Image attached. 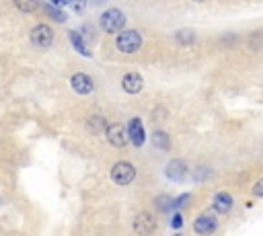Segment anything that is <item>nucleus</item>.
<instances>
[{
	"label": "nucleus",
	"mask_w": 263,
	"mask_h": 236,
	"mask_svg": "<svg viewBox=\"0 0 263 236\" xmlns=\"http://www.w3.org/2000/svg\"><path fill=\"white\" fill-rule=\"evenodd\" d=\"M99 23H101V29H103L105 33H117V31L123 29L125 16H123L121 10L109 8V10H105V12L101 14V21H99Z\"/></svg>",
	"instance_id": "nucleus-1"
},
{
	"label": "nucleus",
	"mask_w": 263,
	"mask_h": 236,
	"mask_svg": "<svg viewBox=\"0 0 263 236\" xmlns=\"http://www.w3.org/2000/svg\"><path fill=\"white\" fill-rule=\"evenodd\" d=\"M115 45H117V49L123 51V53H134V51L140 49V45H142V37H140L138 31L127 29V31H121V33L117 35Z\"/></svg>",
	"instance_id": "nucleus-2"
},
{
	"label": "nucleus",
	"mask_w": 263,
	"mask_h": 236,
	"mask_svg": "<svg viewBox=\"0 0 263 236\" xmlns=\"http://www.w3.org/2000/svg\"><path fill=\"white\" fill-rule=\"evenodd\" d=\"M134 176H136V168L129 162H117L111 168V179L117 185H127V183L134 181Z\"/></svg>",
	"instance_id": "nucleus-3"
},
{
	"label": "nucleus",
	"mask_w": 263,
	"mask_h": 236,
	"mask_svg": "<svg viewBox=\"0 0 263 236\" xmlns=\"http://www.w3.org/2000/svg\"><path fill=\"white\" fill-rule=\"evenodd\" d=\"M154 228H156V220H154L152 213L142 211V213L136 215V220H134V230H136L140 236H148V234H152Z\"/></svg>",
	"instance_id": "nucleus-4"
},
{
	"label": "nucleus",
	"mask_w": 263,
	"mask_h": 236,
	"mask_svg": "<svg viewBox=\"0 0 263 236\" xmlns=\"http://www.w3.org/2000/svg\"><path fill=\"white\" fill-rule=\"evenodd\" d=\"M31 41H33L37 47H49L51 41H53V31H51L47 25H37V27H33V31H31Z\"/></svg>",
	"instance_id": "nucleus-5"
},
{
	"label": "nucleus",
	"mask_w": 263,
	"mask_h": 236,
	"mask_svg": "<svg viewBox=\"0 0 263 236\" xmlns=\"http://www.w3.org/2000/svg\"><path fill=\"white\" fill-rule=\"evenodd\" d=\"M216 228H218V222H216V218L210 215V213H201V215H197L195 222H193V230H195L199 236H210Z\"/></svg>",
	"instance_id": "nucleus-6"
},
{
	"label": "nucleus",
	"mask_w": 263,
	"mask_h": 236,
	"mask_svg": "<svg viewBox=\"0 0 263 236\" xmlns=\"http://www.w3.org/2000/svg\"><path fill=\"white\" fill-rule=\"evenodd\" d=\"M121 86H123V90H125V92H129V94H138V92L142 90V86H144V80H142V76H140V74L129 72V74H125V76H123Z\"/></svg>",
	"instance_id": "nucleus-7"
},
{
	"label": "nucleus",
	"mask_w": 263,
	"mask_h": 236,
	"mask_svg": "<svg viewBox=\"0 0 263 236\" xmlns=\"http://www.w3.org/2000/svg\"><path fill=\"white\" fill-rule=\"evenodd\" d=\"M72 88H74L78 94H88V92L92 90V80H90V76L84 74V72L74 74V76H72Z\"/></svg>",
	"instance_id": "nucleus-8"
},
{
	"label": "nucleus",
	"mask_w": 263,
	"mask_h": 236,
	"mask_svg": "<svg viewBox=\"0 0 263 236\" xmlns=\"http://www.w3.org/2000/svg\"><path fill=\"white\" fill-rule=\"evenodd\" d=\"M127 135H129V140H132L134 146H142L144 144V127H142V121L138 117L129 119V123H127Z\"/></svg>",
	"instance_id": "nucleus-9"
},
{
	"label": "nucleus",
	"mask_w": 263,
	"mask_h": 236,
	"mask_svg": "<svg viewBox=\"0 0 263 236\" xmlns=\"http://www.w3.org/2000/svg\"><path fill=\"white\" fill-rule=\"evenodd\" d=\"M107 140H109L113 146H117V148L125 146V131H123V127H121L119 123H111V125L107 127Z\"/></svg>",
	"instance_id": "nucleus-10"
},
{
	"label": "nucleus",
	"mask_w": 263,
	"mask_h": 236,
	"mask_svg": "<svg viewBox=\"0 0 263 236\" xmlns=\"http://www.w3.org/2000/svg\"><path fill=\"white\" fill-rule=\"evenodd\" d=\"M185 172H187V166H185L183 160H171L168 166H166V176L171 181H183Z\"/></svg>",
	"instance_id": "nucleus-11"
},
{
	"label": "nucleus",
	"mask_w": 263,
	"mask_h": 236,
	"mask_svg": "<svg viewBox=\"0 0 263 236\" xmlns=\"http://www.w3.org/2000/svg\"><path fill=\"white\" fill-rule=\"evenodd\" d=\"M212 205H214V209H216L218 213H228V211H230V207H232V197H230L228 193L220 191V193H216V195H214Z\"/></svg>",
	"instance_id": "nucleus-12"
},
{
	"label": "nucleus",
	"mask_w": 263,
	"mask_h": 236,
	"mask_svg": "<svg viewBox=\"0 0 263 236\" xmlns=\"http://www.w3.org/2000/svg\"><path fill=\"white\" fill-rule=\"evenodd\" d=\"M86 125H88V129H90V133H95V135H99V133H103V131H107V123H105V119L101 117V115H92L88 121H86Z\"/></svg>",
	"instance_id": "nucleus-13"
},
{
	"label": "nucleus",
	"mask_w": 263,
	"mask_h": 236,
	"mask_svg": "<svg viewBox=\"0 0 263 236\" xmlns=\"http://www.w3.org/2000/svg\"><path fill=\"white\" fill-rule=\"evenodd\" d=\"M152 144H154L158 150H168V148H171V137H168V133H164V131H154V133H152Z\"/></svg>",
	"instance_id": "nucleus-14"
},
{
	"label": "nucleus",
	"mask_w": 263,
	"mask_h": 236,
	"mask_svg": "<svg viewBox=\"0 0 263 236\" xmlns=\"http://www.w3.org/2000/svg\"><path fill=\"white\" fill-rule=\"evenodd\" d=\"M70 41H72V45H74V49H76L78 53H82V55H90L88 47L84 45V39H82L76 31H70Z\"/></svg>",
	"instance_id": "nucleus-15"
},
{
	"label": "nucleus",
	"mask_w": 263,
	"mask_h": 236,
	"mask_svg": "<svg viewBox=\"0 0 263 236\" xmlns=\"http://www.w3.org/2000/svg\"><path fill=\"white\" fill-rule=\"evenodd\" d=\"M16 8L23 10V12H33L37 6H39V0H14Z\"/></svg>",
	"instance_id": "nucleus-16"
},
{
	"label": "nucleus",
	"mask_w": 263,
	"mask_h": 236,
	"mask_svg": "<svg viewBox=\"0 0 263 236\" xmlns=\"http://www.w3.org/2000/svg\"><path fill=\"white\" fill-rule=\"evenodd\" d=\"M156 207H158L160 211H168L171 207H175V201H173L168 195H162V197L156 199Z\"/></svg>",
	"instance_id": "nucleus-17"
},
{
	"label": "nucleus",
	"mask_w": 263,
	"mask_h": 236,
	"mask_svg": "<svg viewBox=\"0 0 263 236\" xmlns=\"http://www.w3.org/2000/svg\"><path fill=\"white\" fill-rule=\"evenodd\" d=\"M47 14H51L55 21H66V14H62V12H58V6H47Z\"/></svg>",
	"instance_id": "nucleus-18"
},
{
	"label": "nucleus",
	"mask_w": 263,
	"mask_h": 236,
	"mask_svg": "<svg viewBox=\"0 0 263 236\" xmlns=\"http://www.w3.org/2000/svg\"><path fill=\"white\" fill-rule=\"evenodd\" d=\"M177 39L181 41V43H191L193 41V33H189V31H181V33H177Z\"/></svg>",
	"instance_id": "nucleus-19"
},
{
	"label": "nucleus",
	"mask_w": 263,
	"mask_h": 236,
	"mask_svg": "<svg viewBox=\"0 0 263 236\" xmlns=\"http://www.w3.org/2000/svg\"><path fill=\"white\" fill-rule=\"evenodd\" d=\"M253 195H255V197H263V179H259V181L253 185Z\"/></svg>",
	"instance_id": "nucleus-20"
},
{
	"label": "nucleus",
	"mask_w": 263,
	"mask_h": 236,
	"mask_svg": "<svg viewBox=\"0 0 263 236\" xmlns=\"http://www.w3.org/2000/svg\"><path fill=\"white\" fill-rule=\"evenodd\" d=\"M171 226H173V228H181V226H183V218L177 213V215L173 218V224H171Z\"/></svg>",
	"instance_id": "nucleus-21"
},
{
	"label": "nucleus",
	"mask_w": 263,
	"mask_h": 236,
	"mask_svg": "<svg viewBox=\"0 0 263 236\" xmlns=\"http://www.w3.org/2000/svg\"><path fill=\"white\" fill-rule=\"evenodd\" d=\"M72 6H74V10H76L78 14L84 10V2H80V0H74V4H72Z\"/></svg>",
	"instance_id": "nucleus-22"
},
{
	"label": "nucleus",
	"mask_w": 263,
	"mask_h": 236,
	"mask_svg": "<svg viewBox=\"0 0 263 236\" xmlns=\"http://www.w3.org/2000/svg\"><path fill=\"white\" fill-rule=\"evenodd\" d=\"M187 201H189V195H183V197H179L175 201V207H183V203H187Z\"/></svg>",
	"instance_id": "nucleus-23"
},
{
	"label": "nucleus",
	"mask_w": 263,
	"mask_h": 236,
	"mask_svg": "<svg viewBox=\"0 0 263 236\" xmlns=\"http://www.w3.org/2000/svg\"><path fill=\"white\" fill-rule=\"evenodd\" d=\"M53 6H64V4H68V2H72V0H49Z\"/></svg>",
	"instance_id": "nucleus-24"
},
{
	"label": "nucleus",
	"mask_w": 263,
	"mask_h": 236,
	"mask_svg": "<svg viewBox=\"0 0 263 236\" xmlns=\"http://www.w3.org/2000/svg\"><path fill=\"white\" fill-rule=\"evenodd\" d=\"M195 2H203V0H195Z\"/></svg>",
	"instance_id": "nucleus-25"
}]
</instances>
